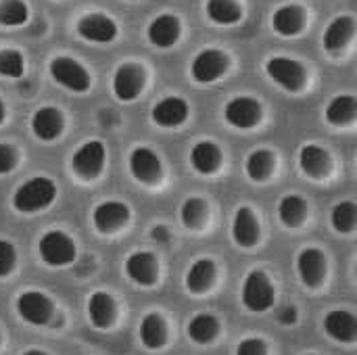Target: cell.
<instances>
[{"mask_svg":"<svg viewBox=\"0 0 357 355\" xmlns=\"http://www.w3.org/2000/svg\"><path fill=\"white\" fill-rule=\"evenodd\" d=\"M56 186L48 178H31L13 195V207L21 213H36L52 205Z\"/></svg>","mask_w":357,"mask_h":355,"instance_id":"1","label":"cell"},{"mask_svg":"<svg viewBox=\"0 0 357 355\" xmlns=\"http://www.w3.org/2000/svg\"><path fill=\"white\" fill-rule=\"evenodd\" d=\"M274 295H276L274 287H272V282H270L266 272L253 270V272L247 274V278L243 282L241 299H243V305L249 312H255V314L268 312L274 305Z\"/></svg>","mask_w":357,"mask_h":355,"instance_id":"2","label":"cell"},{"mask_svg":"<svg viewBox=\"0 0 357 355\" xmlns=\"http://www.w3.org/2000/svg\"><path fill=\"white\" fill-rule=\"evenodd\" d=\"M40 257L50 268H63L75 259V243L59 230H50L40 239Z\"/></svg>","mask_w":357,"mask_h":355,"instance_id":"3","label":"cell"},{"mask_svg":"<svg viewBox=\"0 0 357 355\" xmlns=\"http://www.w3.org/2000/svg\"><path fill=\"white\" fill-rule=\"evenodd\" d=\"M15 308H17L19 318L31 326H46V324H50V320L54 316L52 301L44 293H38V291L21 293L15 301Z\"/></svg>","mask_w":357,"mask_h":355,"instance_id":"4","label":"cell"},{"mask_svg":"<svg viewBox=\"0 0 357 355\" xmlns=\"http://www.w3.org/2000/svg\"><path fill=\"white\" fill-rule=\"evenodd\" d=\"M50 75L54 82L65 86L71 92H86L90 88V75L88 71L69 56H56L50 63Z\"/></svg>","mask_w":357,"mask_h":355,"instance_id":"5","label":"cell"},{"mask_svg":"<svg viewBox=\"0 0 357 355\" xmlns=\"http://www.w3.org/2000/svg\"><path fill=\"white\" fill-rule=\"evenodd\" d=\"M266 71L278 86L291 92L301 90L305 84V69L289 56H272L266 63Z\"/></svg>","mask_w":357,"mask_h":355,"instance_id":"6","label":"cell"},{"mask_svg":"<svg viewBox=\"0 0 357 355\" xmlns=\"http://www.w3.org/2000/svg\"><path fill=\"white\" fill-rule=\"evenodd\" d=\"M105 155H107L105 144L98 142V140H90V142H86V144H82L77 149V153L71 159V167L79 178L92 180L102 172Z\"/></svg>","mask_w":357,"mask_h":355,"instance_id":"7","label":"cell"},{"mask_svg":"<svg viewBox=\"0 0 357 355\" xmlns=\"http://www.w3.org/2000/svg\"><path fill=\"white\" fill-rule=\"evenodd\" d=\"M228 69V56L222 52V50H215V48H207V50H201L195 61H192V77L201 84H209V82H215L218 77H222Z\"/></svg>","mask_w":357,"mask_h":355,"instance_id":"8","label":"cell"},{"mask_svg":"<svg viewBox=\"0 0 357 355\" xmlns=\"http://www.w3.org/2000/svg\"><path fill=\"white\" fill-rule=\"evenodd\" d=\"M126 274L140 287H153L159 276L157 257L149 251H136L126 259Z\"/></svg>","mask_w":357,"mask_h":355,"instance_id":"9","label":"cell"},{"mask_svg":"<svg viewBox=\"0 0 357 355\" xmlns=\"http://www.w3.org/2000/svg\"><path fill=\"white\" fill-rule=\"evenodd\" d=\"M297 274L307 289H318L326 276V257L318 249H303L297 255Z\"/></svg>","mask_w":357,"mask_h":355,"instance_id":"10","label":"cell"},{"mask_svg":"<svg viewBox=\"0 0 357 355\" xmlns=\"http://www.w3.org/2000/svg\"><path fill=\"white\" fill-rule=\"evenodd\" d=\"M224 117L230 126L241 128V130H249L253 128L259 119H261V107L257 100L247 98V96H236L232 98L226 109H224Z\"/></svg>","mask_w":357,"mask_h":355,"instance_id":"11","label":"cell"},{"mask_svg":"<svg viewBox=\"0 0 357 355\" xmlns=\"http://www.w3.org/2000/svg\"><path fill=\"white\" fill-rule=\"evenodd\" d=\"M128 220H130V209L123 203H119V201H105L92 213L94 228L100 234L119 230Z\"/></svg>","mask_w":357,"mask_h":355,"instance_id":"12","label":"cell"},{"mask_svg":"<svg viewBox=\"0 0 357 355\" xmlns=\"http://www.w3.org/2000/svg\"><path fill=\"white\" fill-rule=\"evenodd\" d=\"M77 31L88 42L109 44L117 38V23L105 15H86L77 23Z\"/></svg>","mask_w":357,"mask_h":355,"instance_id":"13","label":"cell"},{"mask_svg":"<svg viewBox=\"0 0 357 355\" xmlns=\"http://www.w3.org/2000/svg\"><path fill=\"white\" fill-rule=\"evenodd\" d=\"M130 172L138 182L155 184L161 178V161L151 149L138 146L130 155Z\"/></svg>","mask_w":357,"mask_h":355,"instance_id":"14","label":"cell"},{"mask_svg":"<svg viewBox=\"0 0 357 355\" xmlns=\"http://www.w3.org/2000/svg\"><path fill=\"white\" fill-rule=\"evenodd\" d=\"M144 86V73L136 65H121L113 75V92L119 100H134Z\"/></svg>","mask_w":357,"mask_h":355,"instance_id":"15","label":"cell"},{"mask_svg":"<svg viewBox=\"0 0 357 355\" xmlns=\"http://www.w3.org/2000/svg\"><path fill=\"white\" fill-rule=\"evenodd\" d=\"M324 331L337 343H354L357 339L356 316L345 310H335L324 318Z\"/></svg>","mask_w":357,"mask_h":355,"instance_id":"16","label":"cell"},{"mask_svg":"<svg viewBox=\"0 0 357 355\" xmlns=\"http://www.w3.org/2000/svg\"><path fill=\"white\" fill-rule=\"evenodd\" d=\"M186 117H188V105L178 96H167L153 107V121L163 128H178L186 121Z\"/></svg>","mask_w":357,"mask_h":355,"instance_id":"17","label":"cell"},{"mask_svg":"<svg viewBox=\"0 0 357 355\" xmlns=\"http://www.w3.org/2000/svg\"><path fill=\"white\" fill-rule=\"evenodd\" d=\"M232 239L241 247H253L259 239V222L249 207H241L232 220Z\"/></svg>","mask_w":357,"mask_h":355,"instance_id":"18","label":"cell"},{"mask_svg":"<svg viewBox=\"0 0 357 355\" xmlns=\"http://www.w3.org/2000/svg\"><path fill=\"white\" fill-rule=\"evenodd\" d=\"M31 130L36 138L50 142L63 132V115L54 107H42L31 117Z\"/></svg>","mask_w":357,"mask_h":355,"instance_id":"19","label":"cell"},{"mask_svg":"<svg viewBox=\"0 0 357 355\" xmlns=\"http://www.w3.org/2000/svg\"><path fill=\"white\" fill-rule=\"evenodd\" d=\"M149 40L159 48H169L180 38V19L174 15H161L151 21L149 25Z\"/></svg>","mask_w":357,"mask_h":355,"instance_id":"20","label":"cell"},{"mask_svg":"<svg viewBox=\"0 0 357 355\" xmlns=\"http://www.w3.org/2000/svg\"><path fill=\"white\" fill-rule=\"evenodd\" d=\"M115 301L111 299V295L102 293V291H96L90 295L88 299V316H90V322L96 326V328H107L113 324L115 320Z\"/></svg>","mask_w":357,"mask_h":355,"instance_id":"21","label":"cell"},{"mask_svg":"<svg viewBox=\"0 0 357 355\" xmlns=\"http://www.w3.org/2000/svg\"><path fill=\"white\" fill-rule=\"evenodd\" d=\"M215 282V264L211 259H197L186 272V289L195 295L205 293Z\"/></svg>","mask_w":357,"mask_h":355,"instance_id":"22","label":"cell"},{"mask_svg":"<svg viewBox=\"0 0 357 355\" xmlns=\"http://www.w3.org/2000/svg\"><path fill=\"white\" fill-rule=\"evenodd\" d=\"M190 163L199 174H213L222 163V153L213 142H197L190 151Z\"/></svg>","mask_w":357,"mask_h":355,"instance_id":"23","label":"cell"},{"mask_svg":"<svg viewBox=\"0 0 357 355\" xmlns=\"http://www.w3.org/2000/svg\"><path fill=\"white\" fill-rule=\"evenodd\" d=\"M140 341L146 349H161L167 341V326L159 314H146L140 322Z\"/></svg>","mask_w":357,"mask_h":355,"instance_id":"24","label":"cell"},{"mask_svg":"<svg viewBox=\"0 0 357 355\" xmlns=\"http://www.w3.org/2000/svg\"><path fill=\"white\" fill-rule=\"evenodd\" d=\"M299 165L301 169L312 176V178H322L328 167H331V161H328V155L324 149L320 146H314V144H305L299 153Z\"/></svg>","mask_w":357,"mask_h":355,"instance_id":"25","label":"cell"},{"mask_svg":"<svg viewBox=\"0 0 357 355\" xmlns=\"http://www.w3.org/2000/svg\"><path fill=\"white\" fill-rule=\"evenodd\" d=\"M218 335H220V322L211 314H197L188 322V337L199 345L211 343Z\"/></svg>","mask_w":357,"mask_h":355,"instance_id":"26","label":"cell"},{"mask_svg":"<svg viewBox=\"0 0 357 355\" xmlns=\"http://www.w3.org/2000/svg\"><path fill=\"white\" fill-rule=\"evenodd\" d=\"M354 36V19L351 17H337L328 27H326V33H324V46L331 50V52H337L341 50L349 38Z\"/></svg>","mask_w":357,"mask_h":355,"instance_id":"27","label":"cell"},{"mask_svg":"<svg viewBox=\"0 0 357 355\" xmlns=\"http://www.w3.org/2000/svg\"><path fill=\"white\" fill-rule=\"evenodd\" d=\"M274 29L280 36H297L303 29V10L295 4L278 8L274 13Z\"/></svg>","mask_w":357,"mask_h":355,"instance_id":"28","label":"cell"},{"mask_svg":"<svg viewBox=\"0 0 357 355\" xmlns=\"http://www.w3.org/2000/svg\"><path fill=\"white\" fill-rule=\"evenodd\" d=\"M357 113V100L349 94H341V96H335L328 107H326V119L333 123V126H343V123H349L354 121Z\"/></svg>","mask_w":357,"mask_h":355,"instance_id":"29","label":"cell"},{"mask_svg":"<svg viewBox=\"0 0 357 355\" xmlns=\"http://www.w3.org/2000/svg\"><path fill=\"white\" fill-rule=\"evenodd\" d=\"M307 216V205L301 197H295V195H287L284 199H280L278 203V218L284 226L289 228H295L299 226Z\"/></svg>","mask_w":357,"mask_h":355,"instance_id":"30","label":"cell"},{"mask_svg":"<svg viewBox=\"0 0 357 355\" xmlns=\"http://www.w3.org/2000/svg\"><path fill=\"white\" fill-rule=\"evenodd\" d=\"M207 15L218 25H232V23L241 21L243 10L234 0H209Z\"/></svg>","mask_w":357,"mask_h":355,"instance_id":"31","label":"cell"},{"mask_svg":"<svg viewBox=\"0 0 357 355\" xmlns=\"http://www.w3.org/2000/svg\"><path fill=\"white\" fill-rule=\"evenodd\" d=\"M272 169H274V155L270 151H253L247 157L245 172L251 180L261 182L272 174Z\"/></svg>","mask_w":357,"mask_h":355,"instance_id":"32","label":"cell"},{"mask_svg":"<svg viewBox=\"0 0 357 355\" xmlns=\"http://www.w3.org/2000/svg\"><path fill=\"white\" fill-rule=\"evenodd\" d=\"M331 222H333V228H335L337 232H343V234L354 232L357 222L356 203L343 201V203L335 205V209H333V213H331Z\"/></svg>","mask_w":357,"mask_h":355,"instance_id":"33","label":"cell"},{"mask_svg":"<svg viewBox=\"0 0 357 355\" xmlns=\"http://www.w3.org/2000/svg\"><path fill=\"white\" fill-rule=\"evenodd\" d=\"M27 21V6L21 0H2L0 2V25L17 27Z\"/></svg>","mask_w":357,"mask_h":355,"instance_id":"34","label":"cell"},{"mask_svg":"<svg viewBox=\"0 0 357 355\" xmlns=\"http://www.w3.org/2000/svg\"><path fill=\"white\" fill-rule=\"evenodd\" d=\"M205 216H207V205L201 199H186L182 203L180 218L186 228H199L205 222Z\"/></svg>","mask_w":357,"mask_h":355,"instance_id":"35","label":"cell"},{"mask_svg":"<svg viewBox=\"0 0 357 355\" xmlns=\"http://www.w3.org/2000/svg\"><path fill=\"white\" fill-rule=\"evenodd\" d=\"M0 75L4 77L23 75V56L17 50H0Z\"/></svg>","mask_w":357,"mask_h":355,"instance_id":"36","label":"cell"},{"mask_svg":"<svg viewBox=\"0 0 357 355\" xmlns=\"http://www.w3.org/2000/svg\"><path fill=\"white\" fill-rule=\"evenodd\" d=\"M15 264H17L15 247L8 241H0V278L8 276L15 270Z\"/></svg>","mask_w":357,"mask_h":355,"instance_id":"37","label":"cell"},{"mask_svg":"<svg viewBox=\"0 0 357 355\" xmlns=\"http://www.w3.org/2000/svg\"><path fill=\"white\" fill-rule=\"evenodd\" d=\"M236 355H268V349L261 339H245L236 347Z\"/></svg>","mask_w":357,"mask_h":355,"instance_id":"38","label":"cell"},{"mask_svg":"<svg viewBox=\"0 0 357 355\" xmlns=\"http://www.w3.org/2000/svg\"><path fill=\"white\" fill-rule=\"evenodd\" d=\"M15 165H17V157H15L13 149L6 146V144H0V174L13 172Z\"/></svg>","mask_w":357,"mask_h":355,"instance_id":"39","label":"cell"},{"mask_svg":"<svg viewBox=\"0 0 357 355\" xmlns=\"http://www.w3.org/2000/svg\"><path fill=\"white\" fill-rule=\"evenodd\" d=\"M278 322H280V324H284V326L295 324V322H297V310H295V308H291V305L282 308V310L278 312Z\"/></svg>","mask_w":357,"mask_h":355,"instance_id":"40","label":"cell"},{"mask_svg":"<svg viewBox=\"0 0 357 355\" xmlns=\"http://www.w3.org/2000/svg\"><path fill=\"white\" fill-rule=\"evenodd\" d=\"M151 239L153 241H157V243H169V239H172V234H169V230L165 228V226H155L153 230H151Z\"/></svg>","mask_w":357,"mask_h":355,"instance_id":"41","label":"cell"},{"mask_svg":"<svg viewBox=\"0 0 357 355\" xmlns=\"http://www.w3.org/2000/svg\"><path fill=\"white\" fill-rule=\"evenodd\" d=\"M23 355H46L44 352H38V349H29V352H25Z\"/></svg>","mask_w":357,"mask_h":355,"instance_id":"42","label":"cell"},{"mask_svg":"<svg viewBox=\"0 0 357 355\" xmlns=\"http://www.w3.org/2000/svg\"><path fill=\"white\" fill-rule=\"evenodd\" d=\"M4 113H6V111H4V105H2V100H0V123L4 121Z\"/></svg>","mask_w":357,"mask_h":355,"instance_id":"43","label":"cell"},{"mask_svg":"<svg viewBox=\"0 0 357 355\" xmlns=\"http://www.w3.org/2000/svg\"><path fill=\"white\" fill-rule=\"evenodd\" d=\"M307 355H314V354H307Z\"/></svg>","mask_w":357,"mask_h":355,"instance_id":"44","label":"cell"}]
</instances>
